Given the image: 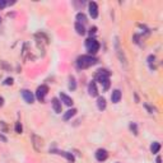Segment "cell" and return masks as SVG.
<instances>
[{
  "label": "cell",
  "mask_w": 163,
  "mask_h": 163,
  "mask_svg": "<svg viewBox=\"0 0 163 163\" xmlns=\"http://www.w3.org/2000/svg\"><path fill=\"white\" fill-rule=\"evenodd\" d=\"M97 107H98L99 111H103L106 108V99L103 97H98L97 98Z\"/></svg>",
  "instance_id": "obj_16"
},
{
  "label": "cell",
  "mask_w": 163,
  "mask_h": 163,
  "mask_svg": "<svg viewBox=\"0 0 163 163\" xmlns=\"http://www.w3.org/2000/svg\"><path fill=\"white\" fill-rule=\"evenodd\" d=\"M3 105H4V98H3V97L0 96V107H1Z\"/></svg>",
  "instance_id": "obj_31"
},
{
  "label": "cell",
  "mask_w": 163,
  "mask_h": 163,
  "mask_svg": "<svg viewBox=\"0 0 163 163\" xmlns=\"http://www.w3.org/2000/svg\"><path fill=\"white\" fill-rule=\"evenodd\" d=\"M6 5H8V1H5V0H0V9H4Z\"/></svg>",
  "instance_id": "obj_28"
},
{
  "label": "cell",
  "mask_w": 163,
  "mask_h": 163,
  "mask_svg": "<svg viewBox=\"0 0 163 163\" xmlns=\"http://www.w3.org/2000/svg\"><path fill=\"white\" fill-rule=\"evenodd\" d=\"M0 23H1V18H0Z\"/></svg>",
  "instance_id": "obj_33"
},
{
  "label": "cell",
  "mask_w": 163,
  "mask_h": 163,
  "mask_svg": "<svg viewBox=\"0 0 163 163\" xmlns=\"http://www.w3.org/2000/svg\"><path fill=\"white\" fill-rule=\"evenodd\" d=\"M88 92H89V96H92V97H97V96H98V89H97V84H96L94 80L89 83Z\"/></svg>",
  "instance_id": "obj_11"
},
{
  "label": "cell",
  "mask_w": 163,
  "mask_h": 163,
  "mask_svg": "<svg viewBox=\"0 0 163 163\" xmlns=\"http://www.w3.org/2000/svg\"><path fill=\"white\" fill-rule=\"evenodd\" d=\"M108 158V153H107L106 149H97L96 152V159L98 162H103Z\"/></svg>",
  "instance_id": "obj_9"
},
{
  "label": "cell",
  "mask_w": 163,
  "mask_h": 163,
  "mask_svg": "<svg viewBox=\"0 0 163 163\" xmlns=\"http://www.w3.org/2000/svg\"><path fill=\"white\" fill-rule=\"evenodd\" d=\"M115 47H116V52H117V56H119L121 64L126 65V57H125V55L122 52V50L120 48V43H119V38H116V42H115Z\"/></svg>",
  "instance_id": "obj_10"
},
{
  "label": "cell",
  "mask_w": 163,
  "mask_h": 163,
  "mask_svg": "<svg viewBox=\"0 0 163 163\" xmlns=\"http://www.w3.org/2000/svg\"><path fill=\"white\" fill-rule=\"evenodd\" d=\"M88 8H89V14L93 19H96L98 17V5H97L96 1H91L88 4Z\"/></svg>",
  "instance_id": "obj_8"
},
{
  "label": "cell",
  "mask_w": 163,
  "mask_h": 163,
  "mask_svg": "<svg viewBox=\"0 0 163 163\" xmlns=\"http://www.w3.org/2000/svg\"><path fill=\"white\" fill-rule=\"evenodd\" d=\"M48 93V87L47 85H40L36 91V98L38 99L40 102H45V97L47 96Z\"/></svg>",
  "instance_id": "obj_4"
},
{
  "label": "cell",
  "mask_w": 163,
  "mask_h": 163,
  "mask_svg": "<svg viewBox=\"0 0 163 163\" xmlns=\"http://www.w3.org/2000/svg\"><path fill=\"white\" fill-rule=\"evenodd\" d=\"M31 139H32V145H33L34 150H36V152H40L41 148H42V139H41L38 135H36V134H32V135H31Z\"/></svg>",
  "instance_id": "obj_6"
},
{
  "label": "cell",
  "mask_w": 163,
  "mask_h": 163,
  "mask_svg": "<svg viewBox=\"0 0 163 163\" xmlns=\"http://www.w3.org/2000/svg\"><path fill=\"white\" fill-rule=\"evenodd\" d=\"M75 31H77L78 34H80V36H83V34L85 33V28H84V24H80V23H75Z\"/></svg>",
  "instance_id": "obj_18"
},
{
  "label": "cell",
  "mask_w": 163,
  "mask_h": 163,
  "mask_svg": "<svg viewBox=\"0 0 163 163\" xmlns=\"http://www.w3.org/2000/svg\"><path fill=\"white\" fill-rule=\"evenodd\" d=\"M144 107L148 110V112H149V113H153V111H154V110H153V107H150V106L148 105V103H144Z\"/></svg>",
  "instance_id": "obj_27"
},
{
  "label": "cell",
  "mask_w": 163,
  "mask_h": 163,
  "mask_svg": "<svg viewBox=\"0 0 163 163\" xmlns=\"http://www.w3.org/2000/svg\"><path fill=\"white\" fill-rule=\"evenodd\" d=\"M85 47H87V51L89 52V55H94L97 51L99 50V43L98 41H97L96 38H93V37H89L88 40L85 41Z\"/></svg>",
  "instance_id": "obj_3"
},
{
  "label": "cell",
  "mask_w": 163,
  "mask_h": 163,
  "mask_svg": "<svg viewBox=\"0 0 163 163\" xmlns=\"http://www.w3.org/2000/svg\"><path fill=\"white\" fill-rule=\"evenodd\" d=\"M20 93H22V97H23V99L26 101L27 103H33L34 101V96H33V93L28 91V89H22L20 91Z\"/></svg>",
  "instance_id": "obj_7"
},
{
  "label": "cell",
  "mask_w": 163,
  "mask_h": 163,
  "mask_svg": "<svg viewBox=\"0 0 163 163\" xmlns=\"http://www.w3.org/2000/svg\"><path fill=\"white\" fill-rule=\"evenodd\" d=\"M77 20H78V23L84 24L87 22V18H85V15L83 14V13H78V14H77Z\"/></svg>",
  "instance_id": "obj_21"
},
{
  "label": "cell",
  "mask_w": 163,
  "mask_h": 163,
  "mask_svg": "<svg viewBox=\"0 0 163 163\" xmlns=\"http://www.w3.org/2000/svg\"><path fill=\"white\" fill-rule=\"evenodd\" d=\"M129 127H130V130L133 131L134 135H138V126H136V124H135V122H130Z\"/></svg>",
  "instance_id": "obj_22"
},
{
  "label": "cell",
  "mask_w": 163,
  "mask_h": 163,
  "mask_svg": "<svg viewBox=\"0 0 163 163\" xmlns=\"http://www.w3.org/2000/svg\"><path fill=\"white\" fill-rule=\"evenodd\" d=\"M110 75L111 73L107 69H99L96 74V80L103 85V91H107L110 88Z\"/></svg>",
  "instance_id": "obj_2"
},
{
  "label": "cell",
  "mask_w": 163,
  "mask_h": 163,
  "mask_svg": "<svg viewBox=\"0 0 163 163\" xmlns=\"http://www.w3.org/2000/svg\"><path fill=\"white\" fill-rule=\"evenodd\" d=\"M5 85H12L13 84V78H6L5 82H4Z\"/></svg>",
  "instance_id": "obj_26"
},
{
  "label": "cell",
  "mask_w": 163,
  "mask_h": 163,
  "mask_svg": "<svg viewBox=\"0 0 163 163\" xmlns=\"http://www.w3.org/2000/svg\"><path fill=\"white\" fill-rule=\"evenodd\" d=\"M78 111H77V108H71V110H69V111H66V112L64 113V116H62V120L64 121H68V120H70L73 116H75V113H77Z\"/></svg>",
  "instance_id": "obj_15"
},
{
  "label": "cell",
  "mask_w": 163,
  "mask_h": 163,
  "mask_svg": "<svg viewBox=\"0 0 163 163\" xmlns=\"http://www.w3.org/2000/svg\"><path fill=\"white\" fill-rule=\"evenodd\" d=\"M0 129L3 130V133H8V126L4 121H0Z\"/></svg>",
  "instance_id": "obj_24"
},
{
  "label": "cell",
  "mask_w": 163,
  "mask_h": 163,
  "mask_svg": "<svg viewBox=\"0 0 163 163\" xmlns=\"http://www.w3.org/2000/svg\"><path fill=\"white\" fill-rule=\"evenodd\" d=\"M157 163H162V159H161V157H157Z\"/></svg>",
  "instance_id": "obj_32"
},
{
  "label": "cell",
  "mask_w": 163,
  "mask_h": 163,
  "mask_svg": "<svg viewBox=\"0 0 163 163\" xmlns=\"http://www.w3.org/2000/svg\"><path fill=\"white\" fill-rule=\"evenodd\" d=\"M0 66H1V68H4L5 70H8V71L10 70V66H9L8 64H6L5 61H0Z\"/></svg>",
  "instance_id": "obj_25"
},
{
  "label": "cell",
  "mask_w": 163,
  "mask_h": 163,
  "mask_svg": "<svg viewBox=\"0 0 163 163\" xmlns=\"http://www.w3.org/2000/svg\"><path fill=\"white\" fill-rule=\"evenodd\" d=\"M97 59L94 56H91V55H83V56H79L77 59V68L78 69H87L89 66H93V65L97 64Z\"/></svg>",
  "instance_id": "obj_1"
},
{
  "label": "cell",
  "mask_w": 163,
  "mask_h": 163,
  "mask_svg": "<svg viewBox=\"0 0 163 163\" xmlns=\"http://www.w3.org/2000/svg\"><path fill=\"white\" fill-rule=\"evenodd\" d=\"M159 149H161V144L158 143V141H154V143H152L150 145V152L153 154H157L158 152H159Z\"/></svg>",
  "instance_id": "obj_19"
},
{
  "label": "cell",
  "mask_w": 163,
  "mask_h": 163,
  "mask_svg": "<svg viewBox=\"0 0 163 163\" xmlns=\"http://www.w3.org/2000/svg\"><path fill=\"white\" fill-rule=\"evenodd\" d=\"M97 32V27H92L91 31H89V34H91V37H92V34H96Z\"/></svg>",
  "instance_id": "obj_29"
},
{
  "label": "cell",
  "mask_w": 163,
  "mask_h": 163,
  "mask_svg": "<svg viewBox=\"0 0 163 163\" xmlns=\"http://www.w3.org/2000/svg\"><path fill=\"white\" fill-rule=\"evenodd\" d=\"M51 105H52V108L56 113H61V102L59 101V98H52V101H51Z\"/></svg>",
  "instance_id": "obj_13"
},
{
  "label": "cell",
  "mask_w": 163,
  "mask_h": 163,
  "mask_svg": "<svg viewBox=\"0 0 163 163\" xmlns=\"http://www.w3.org/2000/svg\"><path fill=\"white\" fill-rule=\"evenodd\" d=\"M50 153L51 154H59V155H62L68 159L69 162H74V155L73 153H69V152H64V150H57V149H50Z\"/></svg>",
  "instance_id": "obj_5"
},
{
  "label": "cell",
  "mask_w": 163,
  "mask_h": 163,
  "mask_svg": "<svg viewBox=\"0 0 163 163\" xmlns=\"http://www.w3.org/2000/svg\"><path fill=\"white\" fill-rule=\"evenodd\" d=\"M121 91L120 89H115V91H112V94H111V101L112 103H119L120 99H121Z\"/></svg>",
  "instance_id": "obj_12"
},
{
  "label": "cell",
  "mask_w": 163,
  "mask_h": 163,
  "mask_svg": "<svg viewBox=\"0 0 163 163\" xmlns=\"http://www.w3.org/2000/svg\"><path fill=\"white\" fill-rule=\"evenodd\" d=\"M22 131H23V127H22V124L19 122H15V133L17 134H22Z\"/></svg>",
  "instance_id": "obj_23"
},
{
  "label": "cell",
  "mask_w": 163,
  "mask_h": 163,
  "mask_svg": "<svg viewBox=\"0 0 163 163\" xmlns=\"http://www.w3.org/2000/svg\"><path fill=\"white\" fill-rule=\"evenodd\" d=\"M148 65L150 70H155V56L154 55H149L148 56Z\"/></svg>",
  "instance_id": "obj_17"
},
{
  "label": "cell",
  "mask_w": 163,
  "mask_h": 163,
  "mask_svg": "<svg viewBox=\"0 0 163 163\" xmlns=\"http://www.w3.org/2000/svg\"><path fill=\"white\" fill-rule=\"evenodd\" d=\"M69 89H70V91H75V89H77V82H75L74 77L69 78Z\"/></svg>",
  "instance_id": "obj_20"
},
{
  "label": "cell",
  "mask_w": 163,
  "mask_h": 163,
  "mask_svg": "<svg viewBox=\"0 0 163 163\" xmlns=\"http://www.w3.org/2000/svg\"><path fill=\"white\" fill-rule=\"evenodd\" d=\"M0 140H1V141H4V143H6V141H8V139H6V138H5L3 134H0Z\"/></svg>",
  "instance_id": "obj_30"
},
{
  "label": "cell",
  "mask_w": 163,
  "mask_h": 163,
  "mask_svg": "<svg viewBox=\"0 0 163 163\" xmlns=\"http://www.w3.org/2000/svg\"><path fill=\"white\" fill-rule=\"evenodd\" d=\"M60 99H61V102H64V105H66V106H73V99L69 97L68 94H65V93H60Z\"/></svg>",
  "instance_id": "obj_14"
}]
</instances>
